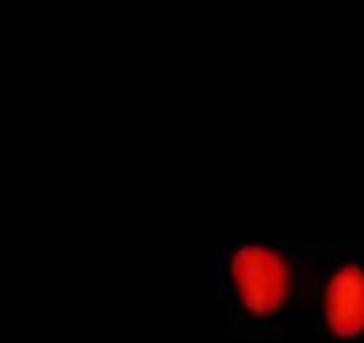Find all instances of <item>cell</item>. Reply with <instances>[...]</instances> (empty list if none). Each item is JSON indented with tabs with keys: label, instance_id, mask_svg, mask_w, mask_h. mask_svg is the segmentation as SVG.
<instances>
[{
	"label": "cell",
	"instance_id": "obj_1",
	"mask_svg": "<svg viewBox=\"0 0 364 343\" xmlns=\"http://www.w3.org/2000/svg\"><path fill=\"white\" fill-rule=\"evenodd\" d=\"M313 243H225L217 287L232 339L277 341L296 311H306Z\"/></svg>",
	"mask_w": 364,
	"mask_h": 343
},
{
	"label": "cell",
	"instance_id": "obj_2",
	"mask_svg": "<svg viewBox=\"0 0 364 343\" xmlns=\"http://www.w3.org/2000/svg\"><path fill=\"white\" fill-rule=\"evenodd\" d=\"M306 313L326 341H364V249L313 243Z\"/></svg>",
	"mask_w": 364,
	"mask_h": 343
}]
</instances>
